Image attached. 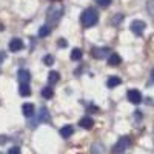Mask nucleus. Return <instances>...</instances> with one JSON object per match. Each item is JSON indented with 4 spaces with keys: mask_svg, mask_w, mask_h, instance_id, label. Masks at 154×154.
<instances>
[{
    "mask_svg": "<svg viewBox=\"0 0 154 154\" xmlns=\"http://www.w3.org/2000/svg\"><path fill=\"white\" fill-rule=\"evenodd\" d=\"M80 22L85 28H93L94 25H97L99 22V12L93 8H88L82 12V16H80Z\"/></svg>",
    "mask_w": 154,
    "mask_h": 154,
    "instance_id": "f257e3e1",
    "label": "nucleus"
},
{
    "mask_svg": "<svg viewBox=\"0 0 154 154\" xmlns=\"http://www.w3.org/2000/svg\"><path fill=\"white\" fill-rule=\"evenodd\" d=\"M63 12H65V9H63V6H60V5H54V6H51V8L48 9V14H46L48 25H49V23H51V25H56V23L62 19Z\"/></svg>",
    "mask_w": 154,
    "mask_h": 154,
    "instance_id": "f03ea898",
    "label": "nucleus"
},
{
    "mask_svg": "<svg viewBox=\"0 0 154 154\" xmlns=\"http://www.w3.org/2000/svg\"><path fill=\"white\" fill-rule=\"evenodd\" d=\"M51 122V114L46 108H40V111H38V116H37V119L34 122H31V128H34L37 123H49Z\"/></svg>",
    "mask_w": 154,
    "mask_h": 154,
    "instance_id": "7ed1b4c3",
    "label": "nucleus"
},
{
    "mask_svg": "<svg viewBox=\"0 0 154 154\" xmlns=\"http://www.w3.org/2000/svg\"><path fill=\"white\" fill-rule=\"evenodd\" d=\"M130 143H131V140H130V137H128V136L120 137V139L117 140V143L114 145L112 152H114V154H120V152H123L128 146H130Z\"/></svg>",
    "mask_w": 154,
    "mask_h": 154,
    "instance_id": "20e7f679",
    "label": "nucleus"
},
{
    "mask_svg": "<svg viewBox=\"0 0 154 154\" xmlns=\"http://www.w3.org/2000/svg\"><path fill=\"white\" fill-rule=\"evenodd\" d=\"M23 40L19 37H14V38H11V42H9V51L11 53H19V51L23 49Z\"/></svg>",
    "mask_w": 154,
    "mask_h": 154,
    "instance_id": "39448f33",
    "label": "nucleus"
},
{
    "mask_svg": "<svg viewBox=\"0 0 154 154\" xmlns=\"http://www.w3.org/2000/svg\"><path fill=\"white\" fill-rule=\"evenodd\" d=\"M145 28H146V25H145V22H142V20H134V22L131 23V31H133L136 35H142L143 31H145Z\"/></svg>",
    "mask_w": 154,
    "mask_h": 154,
    "instance_id": "423d86ee",
    "label": "nucleus"
},
{
    "mask_svg": "<svg viewBox=\"0 0 154 154\" xmlns=\"http://www.w3.org/2000/svg\"><path fill=\"white\" fill-rule=\"evenodd\" d=\"M126 97L134 105H139L140 102H142V94H140V91H137V89H130L128 94H126Z\"/></svg>",
    "mask_w": 154,
    "mask_h": 154,
    "instance_id": "0eeeda50",
    "label": "nucleus"
},
{
    "mask_svg": "<svg viewBox=\"0 0 154 154\" xmlns=\"http://www.w3.org/2000/svg\"><path fill=\"white\" fill-rule=\"evenodd\" d=\"M109 54V48H93L91 49V56L94 57V59H103L105 56H108Z\"/></svg>",
    "mask_w": 154,
    "mask_h": 154,
    "instance_id": "6e6552de",
    "label": "nucleus"
},
{
    "mask_svg": "<svg viewBox=\"0 0 154 154\" xmlns=\"http://www.w3.org/2000/svg\"><path fill=\"white\" fill-rule=\"evenodd\" d=\"M79 126L83 128V130H91V128L94 126L93 117H89V116H85V117H82V119L79 120Z\"/></svg>",
    "mask_w": 154,
    "mask_h": 154,
    "instance_id": "1a4fd4ad",
    "label": "nucleus"
},
{
    "mask_svg": "<svg viewBox=\"0 0 154 154\" xmlns=\"http://www.w3.org/2000/svg\"><path fill=\"white\" fill-rule=\"evenodd\" d=\"M17 80H19L20 83H29V80H31L29 71H28V69H19V72H17Z\"/></svg>",
    "mask_w": 154,
    "mask_h": 154,
    "instance_id": "9d476101",
    "label": "nucleus"
},
{
    "mask_svg": "<svg viewBox=\"0 0 154 154\" xmlns=\"http://www.w3.org/2000/svg\"><path fill=\"white\" fill-rule=\"evenodd\" d=\"M72 134H74V126L72 125H65V126L60 128V136L63 139H69Z\"/></svg>",
    "mask_w": 154,
    "mask_h": 154,
    "instance_id": "9b49d317",
    "label": "nucleus"
},
{
    "mask_svg": "<svg viewBox=\"0 0 154 154\" xmlns=\"http://www.w3.org/2000/svg\"><path fill=\"white\" fill-rule=\"evenodd\" d=\"M22 111H23V116L25 117H32L34 116V112H35V108H34V105L32 103H25L23 106H22Z\"/></svg>",
    "mask_w": 154,
    "mask_h": 154,
    "instance_id": "f8f14e48",
    "label": "nucleus"
},
{
    "mask_svg": "<svg viewBox=\"0 0 154 154\" xmlns=\"http://www.w3.org/2000/svg\"><path fill=\"white\" fill-rule=\"evenodd\" d=\"M120 63H122V57L119 54H116V53L109 54V57H108V65L109 66H119Z\"/></svg>",
    "mask_w": 154,
    "mask_h": 154,
    "instance_id": "ddd939ff",
    "label": "nucleus"
},
{
    "mask_svg": "<svg viewBox=\"0 0 154 154\" xmlns=\"http://www.w3.org/2000/svg\"><path fill=\"white\" fill-rule=\"evenodd\" d=\"M19 94H20L22 97H28V96H31L29 83H20V86H19Z\"/></svg>",
    "mask_w": 154,
    "mask_h": 154,
    "instance_id": "4468645a",
    "label": "nucleus"
},
{
    "mask_svg": "<svg viewBox=\"0 0 154 154\" xmlns=\"http://www.w3.org/2000/svg\"><path fill=\"white\" fill-rule=\"evenodd\" d=\"M51 34V25H42L40 28H38V37L40 38H45V37H48Z\"/></svg>",
    "mask_w": 154,
    "mask_h": 154,
    "instance_id": "2eb2a0df",
    "label": "nucleus"
},
{
    "mask_svg": "<svg viewBox=\"0 0 154 154\" xmlns=\"http://www.w3.org/2000/svg\"><path fill=\"white\" fill-rule=\"evenodd\" d=\"M120 83H122V79H120V77L112 75V77H109V79H108L106 86H108V88H116V86H119Z\"/></svg>",
    "mask_w": 154,
    "mask_h": 154,
    "instance_id": "dca6fc26",
    "label": "nucleus"
},
{
    "mask_svg": "<svg viewBox=\"0 0 154 154\" xmlns=\"http://www.w3.org/2000/svg\"><path fill=\"white\" fill-rule=\"evenodd\" d=\"M60 80V74L57 72V71H51L49 74H48V83L53 86L54 83H57Z\"/></svg>",
    "mask_w": 154,
    "mask_h": 154,
    "instance_id": "f3484780",
    "label": "nucleus"
},
{
    "mask_svg": "<svg viewBox=\"0 0 154 154\" xmlns=\"http://www.w3.org/2000/svg\"><path fill=\"white\" fill-rule=\"evenodd\" d=\"M82 57H83V51H82L80 48H74V49L71 51V60L79 62V60H82Z\"/></svg>",
    "mask_w": 154,
    "mask_h": 154,
    "instance_id": "a211bd4d",
    "label": "nucleus"
},
{
    "mask_svg": "<svg viewBox=\"0 0 154 154\" xmlns=\"http://www.w3.org/2000/svg\"><path fill=\"white\" fill-rule=\"evenodd\" d=\"M42 97H43V99H48V100L53 99V97H54V89H53V86H51V85H49V86H45V88L42 89Z\"/></svg>",
    "mask_w": 154,
    "mask_h": 154,
    "instance_id": "6ab92c4d",
    "label": "nucleus"
},
{
    "mask_svg": "<svg viewBox=\"0 0 154 154\" xmlns=\"http://www.w3.org/2000/svg\"><path fill=\"white\" fill-rule=\"evenodd\" d=\"M122 20H123V14H116V16H112V19H111V25L112 26H119V25L122 23Z\"/></svg>",
    "mask_w": 154,
    "mask_h": 154,
    "instance_id": "aec40b11",
    "label": "nucleus"
},
{
    "mask_svg": "<svg viewBox=\"0 0 154 154\" xmlns=\"http://www.w3.org/2000/svg\"><path fill=\"white\" fill-rule=\"evenodd\" d=\"M91 152H93V154H103V145L94 143L93 148H91Z\"/></svg>",
    "mask_w": 154,
    "mask_h": 154,
    "instance_id": "412c9836",
    "label": "nucleus"
},
{
    "mask_svg": "<svg viewBox=\"0 0 154 154\" xmlns=\"http://www.w3.org/2000/svg\"><path fill=\"white\" fill-rule=\"evenodd\" d=\"M43 63L46 66H51L54 63V56H51V54H46L45 57H43Z\"/></svg>",
    "mask_w": 154,
    "mask_h": 154,
    "instance_id": "4be33fe9",
    "label": "nucleus"
},
{
    "mask_svg": "<svg viewBox=\"0 0 154 154\" xmlns=\"http://www.w3.org/2000/svg\"><path fill=\"white\" fill-rule=\"evenodd\" d=\"M111 2H112V0H97V3H99L102 8H106V6H109V5H111Z\"/></svg>",
    "mask_w": 154,
    "mask_h": 154,
    "instance_id": "5701e85b",
    "label": "nucleus"
},
{
    "mask_svg": "<svg viewBox=\"0 0 154 154\" xmlns=\"http://www.w3.org/2000/svg\"><path fill=\"white\" fill-rule=\"evenodd\" d=\"M8 154H22V151H20L19 146H12V148H9Z\"/></svg>",
    "mask_w": 154,
    "mask_h": 154,
    "instance_id": "b1692460",
    "label": "nucleus"
},
{
    "mask_svg": "<svg viewBox=\"0 0 154 154\" xmlns=\"http://www.w3.org/2000/svg\"><path fill=\"white\" fill-rule=\"evenodd\" d=\"M57 46L59 48H65V46H68V42L65 40V38H60V40L57 42Z\"/></svg>",
    "mask_w": 154,
    "mask_h": 154,
    "instance_id": "393cba45",
    "label": "nucleus"
},
{
    "mask_svg": "<svg viewBox=\"0 0 154 154\" xmlns=\"http://www.w3.org/2000/svg\"><path fill=\"white\" fill-rule=\"evenodd\" d=\"M6 140H8V137H6V136H0V145L6 143Z\"/></svg>",
    "mask_w": 154,
    "mask_h": 154,
    "instance_id": "a878e982",
    "label": "nucleus"
},
{
    "mask_svg": "<svg viewBox=\"0 0 154 154\" xmlns=\"http://www.w3.org/2000/svg\"><path fill=\"white\" fill-rule=\"evenodd\" d=\"M6 59V53H3V51H0V63H2V60Z\"/></svg>",
    "mask_w": 154,
    "mask_h": 154,
    "instance_id": "bb28decb",
    "label": "nucleus"
},
{
    "mask_svg": "<svg viewBox=\"0 0 154 154\" xmlns=\"http://www.w3.org/2000/svg\"><path fill=\"white\" fill-rule=\"evenodd\" d=\"M154 82V68H152V71H151V79H149V82H148V85H151Z\"/></svg>",
    "mask_w": 154,
    "mask_h": 154,
    "instance_id": "cd10ccee",
    "label": "nucleus"
},
{
    "mask_svg": "<svg viewBox=\"0 0 154 154\" xmlns=\"http://www.w3.org/2000/svg\"><path fill=\"white\" fill-rule=\"evenodd\" d=\"M134 117L136 119H142V114H140V112H134Z\"/></svg>",
    "mask_w": 154,
    "mask_h": 154,
    "instance_id": "c85d7f7f",
    "label": "nucleus"
},
{
    "mask_svg": "<svg viewBox=\"0 0 154 154\" xmlns=\"http://www.w3.org/2000/svg\"><path fill=\"white\" fill-rule=\"evenodd\" d=\"M0 154H3V152H2V151H0Z\"/></svg>",
    "mask_w": 154,
    "mask_h": 154,
    "instance_id": "c756f323",
    "label": "nucleus"
}]
</instances>
